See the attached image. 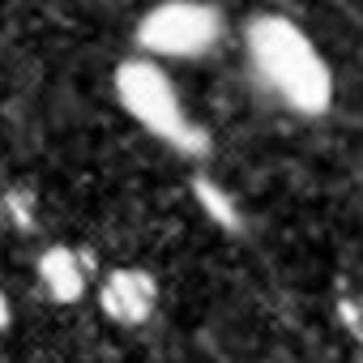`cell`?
Masks as SVG:
<instances>
[{"label": "cell", "mask_w": 363, "mask_h": 363, "mask_svg": "<svg viewBox=\"0 0 363 363\" xmlns=\"http://www.w3.org/2000/svg\"><path fill=\"white\" fill-rule=\"evenodd\" d=\"M9 320H13V312H9V295H5V291H0V329H5Z\"/></svg>", "instance_id": "obj_6"}, {"label": "cell", "mask_w": 363, "mask_h": 363, "mask_svg": "<svg viewBox=\"0 0 363 363\" xmlns=\"http://www.w3.org/2000/svg\"><path fill=\"white\" fill-rule=\"evenodd\" d=\"M116 99L162 145H171L179 154H206L210 150V137L193 124V116L184 111V103H179V94H175V86L167 82V73L154 60H145V56L141 60H124L116 69Z\"/></svg>", "instance_id": "obj_2"}, {"label": "cell", "mask_w": 363, "mask_h": 363, "mask_svg": "<svg viewBox=\"0 0 363 363\" xmlns=\"http://www.w3.org/2000/svg\"><path fill=\"white\" fill-rule=\"evenodd\" d=\"M248 60L265 90L299 116H325L333 103V73L316 43L282 13H261L248 22Z\"/></svg>", "instance_id": "obj_1"}, {"label": "cell", "mask_w": 363, "mask_h": 363, "mask_svg": "<svg viewBox=\"0 0 363 363\" xmlns=\"http://www.w3.org/2000/svg\"><path fill=\"white\" fill-rule=\"evenodd\" d=\"M227 22L206 0H162L137 22V48L162 60H193L218 48Z\"/></svg>", "instance_id": "obj_3"}, {"label": "cell", "mask_w": 363, "mask_h": 363, "mask_svg": "<svg viewBox=\"0 0 363 363\" xmlns=\"http://www.w3.org/2000/svg\"><path fill=\"white\" fill-rule=\"evenodd\" d=\"M99 308L103 316L120 320V325H145L158 308V282L145 269H111L103 278L99 291Z\"/></svg>", "instance_id": "obj_4"}, {"label": "cell", "mask_w": 363, "mask_h": 363, "mask_svg": "<svg viewBox=\"0 0 363 363\" xmlns=\"http://www.w3.org/2000/svg\"><path fill=\"white\" fill-rule=\"evenodd\" d=\"M39 282L56 303H77L86 291V261L69 244H52L39 257Z\"/></svg>", "instance_id": "obj_5"}]
</instances>
